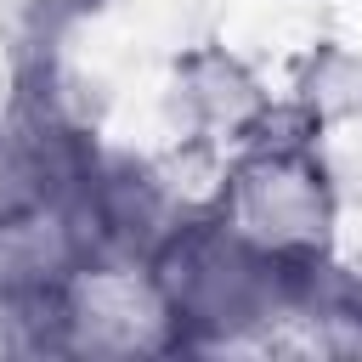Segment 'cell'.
Returning a JSON list of instances; mask_svg holds the SVG:
<instances>
[{
    "label": "cell",
    "instance_id": "obj_1",
    "mask_svg": "<svg viewBox=\"0 0 362 362\" xmlns=\"http://www.w3.org/2000/svg\"><path fill=\"white\" fill-rule=\"evenodd\" d=\"M334 215H339V187L305 119L294 136H272L266 124L255 141H243L209 209V221L232 243H243L283 277L328 272Z\"/></svg>",
    "mask_w": 362,
    "mask_h": 362
},
{
    "label": "cell",
    "instance_id": "obj_2",
    "mask_svg": "<svg viewBox=\"0 0 362 362\" xmlns=\"http://www.w3.org/2000/svg\"><path fill=\"white\" fill-rule=\"evenodd\" d=\"M175 85H181V107H187L198 141H232V147H243V141H255L272 124V102L260 90V79L238 57H226L215 45L192 51L175 68Z\"/></svg>",
    "mask_w": 362,
    "mask_h": 362
},
{
    "label": "cell",
    "instance_id": "obj_3",
    "mask_svg": "<svg viewBox=\"0 0 362 362\" xmlns=\"http://www.w3.org/2000/svg\"><path fill=\"white\" fill-rule=\"evenodd\" d=\"M300 119L311 130H334V124H362V57L345 45H322L305 62L300 79Z\"/></svg>",
    "mask_w": 362,
    "mask_h": 362
}]
</instances>
